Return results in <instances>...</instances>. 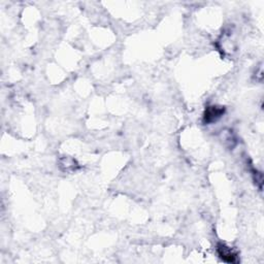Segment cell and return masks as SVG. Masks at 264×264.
I'll use <instances>...</instances> for the list:
<instances>
[{"label": "cell", "mask_w": 264, "mask_h": 264, "mask_svg": "<svg viewBox=\"0 0 264 264\" xmlns=\"http://www.w3.org/2000/svg\"><path fill=\"white\" fill-rule=\"evenodd\" d=\"M217 253L219 257L223 260L224 262L227 263H238V255L237 253L227 245L223 244V242H220L217 246Z\"/></svg>", "instance_id": "cell-1"}, {"label": "cell", "mask_w": 264, "mask_h": 264, "mask_svg": "<svg viewBox=\"0 0 264 264\" xmlns=\"http://www.w3.org/2000/svg\"><path fill=\"white\" fill-rule=\"evenodd\" d=\"M225 109L223 107H217V105H212V107H207L205 114H204V121L205 123L210 124L218 121L222 116L224 115Z\"/></svg>", "instance_id": "cell-2"}]
</instances>
